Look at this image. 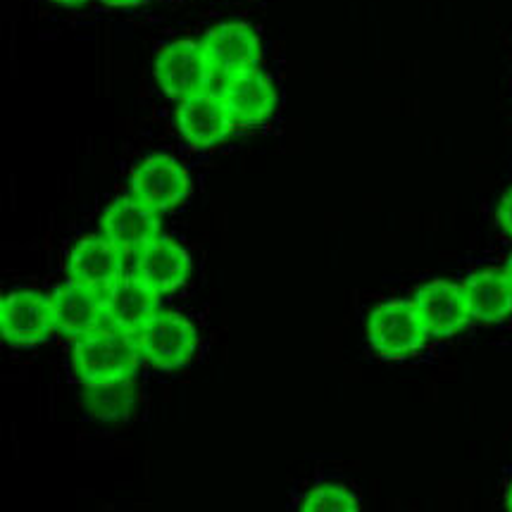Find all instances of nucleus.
<instances>
[{
  "label": "nucleus",
  "instance_id": "nucleus-23",
  "mask_svg": "<svg viewBox=\"0 0 512 512\" xmlns=\"http://www.w3.org/2000/svg\"><path fill=\"white\" fill-rule=\"evenodd\" d=\"M503 270H505V274H508V279H510V284H512V253H510L508 262H505V265H503Z\"/></svg>",
  "mask_w": 512,
  "mask_h": 512
},
{
  "label": "nucleus",
  "instance_id": "nucleus-5",
  "mask_svg": "<svg viewBox=\"0 0 512 512\" xmlns=\"http://www.w3.org/2000/svg\"><path fill=\"white\" fill-rule=\"evenodd\" d=\"M215 77L201 43L196 41H170L158 51L155 58V81L160 91L172 101H189L208 91Z\"/></svg>",
  "mask_w": 512,
  "mask_h": 512
},
{
  "label": "nucleus",
  "instance_id": "nucleus-3",
  "mask_svg": "<svg viewBox=\"0 0 512 512\" xmlns=\"http://www.w3.org/2000/svg\"><path fill=\"white\" fill-rule=\"evenodd\" d=\"M141 360L160 372H174L196 358L201 336L196 324L177 310H160L134 334Z\"/></svg>",
  "mask_w": 512,
  "mask_h": 512
},
{
  "label": "nucleus",
  "instance_id": "nucleus-17",
  "mask_svg": "<svg viewBox=\"0 0 512 512\" xmlns=\"http://www.w3.org/2000/svg\"><path fill=\"white\" fill-rule=\"evenodd\" d=\"M86 408L96 420H124L134 408L131 382L86 389Z\"/></svg>",
  "mask_w": 512,
  "mask_h": 512
},
{
  "label": "nucleus",
  "instance_id": "nucleus-10",
  "mask_svg": "<svg viewBox=\"0 0 512 512\" xmlns=\"http://www.w3.org/2000/svg\"><path fill=\"white\" fill-rule=\"evenodd\" d=\"M101 234L122 248L127 255L141 253L148 243H153L160 231V215L141 203L139 198L124 193L112 198L101 215Z\"/></svg>",
  "mask_w": 512,
  "mask_h": 512
},
{
  "label": "nucleus",
  "instance_id": "nucleus-13",
  "mask_svg": "<svg viewBox=\"0 0 512 512\" xmlns=\"http://www.w3.org/2000/svg\"><path fill=\"white\" fill-rule=\"evenodd\" d=\"M417 312L432 339H451L458 336L472 322L462 284L448 279H432L415 291Z\"/></svg>",
  "mask_w": 512,
  "mask_h": 512
},
{
  "label": "nucleus",
  "instance_id": "nucleus-2",
  "mask_svg": "<svg viewBox=\"0 0 512 512\" xmlns=\"http://www.w3.org/2000/svg\"><path fill=\"white\" fill-rule=\"evenodd\" d=\"M429 339L432 336L415 303L405 298L374 305L367 315V343L384 360H408L420 353Z\"/></svg>",
  "mask_w": 512,
  "mask_h": 512
},
{
  "label": "nucleus",
  "instance_id": "nucleus-12",
  "mask_svg": "<svg viewBox=\"0 0 512 512\" xmlns=\"http://www.w3.org/2000/svg\"><path fill=\"white\" fill-rule=\"evenodd\" d=\"M227 105L236 129H255L267 124L277 112L279 98L272 79L265 72L253 70L231 77L217 91Z\"/></svg>",
  "mask_w": 512,
  "mask_h": 512
},
{
  "label": "nucleus",
  "instance_id": "nucleus-9",
  "mask_svg": "<svg viewBox=\"0 0 512 512\" xmlns=\"http://www.w3.org/2000/svg\"><path fill=\"white\" fill-rule=\"evenodd\" d=\"M174 122H177L181 141L193 151H212L227 141L231 131L236 129L222 96L212 91L177 103Z\"/></svg>",
  "mask_w": 512,
  "mask_h": 512
},
{
  "label": "nucleus",
  "instance_id": "nucleus-15",
  "mask_svg": "<svg viewBox=\"0 0 512 512\" xmlns=\"http://www.w3.org/2000/svg\"><path fill=\"white\" fill-rule=\"evenodd\" d=\"M105 324L120 332L136 334L146 322H151L162 310L158 293L141 282L136 274H124L112 289L105 293Z\"/></svg>",
  "mask_w": 512,
  "mask_h": 512
},
{
  "label": "nucleus",
  "instance_id": "nucleus-8",
  "mask_svg": "<svg viewBox=\"0 0 512 512\" xmlns=\"http://www.w3.org/2000/svg\"><path fill=\"white\" fill-rule=\"evenodd\" d=\"M127 274V253L108 236L86 234L74 243L67 255V277L86 289L108 293Z\"/></svg>",
  "mask_w": 512,
  "mask_h": 512
},
{
  "label": "nucleus",
  "instance_id": "nucleus-4",
  "mask_svg": "<svg viewBox=\"0 0 512 512\" xmlns=\"http://www.w3.org/2000/svg\"><path fill=\"white\" fill-rule=\"evenodd\" d=\"M193 181L184 162L170 153L146 155L129 174V193L148 208L165 215L189 201Z\"/></svg>",
  "mask_w": 512,
  "mask_h": 512
},
{
  "label": "nucleus",
  "instance_id": "nucleus-18",
  "mask_svg": "<svg viewBox=\"0 0 512 512\" xmlns=\"http://www.w3.org/2000/svg\"><path fill=\"white\" fill-rule=\"evenodd\" d=\"M298 512H360V501L346 484L320 482L305 493Z\"/></svg>",
  "mask_w": 512,
  "mask_h": 512
},
{
  "label": "nucleus",
  "instance_id": "nucleus-21",
  "mask_svg": "<svg viewBox=\"0 0 512 512\" xmlns=\"http://www.w3.org/2000/svg\"><path fill=\"white\" fill-rule=\"evenodd\" d=\"M51 3L60 5V8H81V5H86L89 0H51Z\"/></svg>",
  "mask_w": 512,
  "mask_h": 512
},
{
  "label": "nucleus",
  "instance_id": "nucleus-6",
  "mask_svg": "<svg viewBox=\"0 0 512 512\" xmlns=\"http://www.w3.org/2000/svg\"><path fill=\"white\" fill-rule=\"evenodd\" d=\"M55 332L51 296L39 289H15L0 301V334L8 346L34 348Z\"/></svg>",
  "mask_w": 512,
  "mask_h": 512
},
{
  "label": "nucleus",
  "instance_id": "nucleus-16",
  "mask_svg": "<svg viewBox=\"0 0 512 512\" xmlns=\"http://www.w3.org/2000/svg\"><path fill=\"white\" fill-rule=\"evenodd\" d=\"M472 322L503 324L512 315V284L503 267H479L462 282Z\"/></svg>",
  "mask_w": 512,
  "mask_h": 512
},
{
  "label": "nucleus",
  "instance_id": "nucleus-11",
  "mask_svg": "<svg viewBox=\"0 0 512 512\" xmlns=\"http://www.w3.org/2000/svg\"><path fill=\"white\" fill-rule=\"evenodd\" d=\"M191 272L193 260L189 251L165 234L134 255V270H131V274L151 286L158 296H170V293L184 289L189 284Z\"/></svg>",
  "mask_w": 512,
  "mask_h": 512
},
{
  "label": "nucleus",
  "instance_id": "nucleus-14",
  "mask_svg": "<svg viewBox=\"0 0 512 512\" xmlns=\"http://www.w3.org/2000/svg\"><path fill=\"white\" fill-rule=\"evenodd\" d=\"M48 296H51L55 332L67 339L77 341L105 324L103 293L86 289L77 282H65L55 286Z\"/></svg>",
  "mask_w": 512,
  "mask_h": 512
},
{
  "label": "nucleus",
  "instance_id": "nucleus-22",
  "mask_svg": "<svg viewBox=\"0 0 512 512\" xmlns=\"http://www.w3.org/2000/svg\"><path fill=\"white\" fill-rule=\"evenodd\" d=\"M505 512H512V479H510L508 489H505Z\"/></svg>",
  "mask_w": 512,
  "mask_h": 512
},
{
  "label": "nucleus",
  "instance_id": "nucleus-19",
  "mask_svg": "<svg viewBox=\"0 0 512 512\" xmlns=\"http://www.w3.org/2000/svg\"><path fill=\"white\" fill-rule=\"evenodd\" d=\"M496 224H498V229L508 236V239H512V189L505 191L501 196V201H498Z\"/></svg>",
  "mask_w": 512,
  "mask_h": 512
},
{
  "label": "nucleus",
  "instance_id": "nucleus-7",
  "mask_svg": "<svg viewBox=\"0 0 512 512\" xmlns=\"http://www.w3.org/2000/svg\"><path fill=\"white\" fill-rule=\"evenodd\" d=\"M212 72L227 81L260 67L262 41L255 27L246 22H222L205 31L201 41Z\"/></svg>",
  "mask_w": 512,
  "mask_h": 512
},
{
  "label": "nucleus",
  "instance_id": "nucleus-1",
  "mask_svg": "<svg viewBox=\"0 0 512 512\" xmlns=\"http://www.w3.org/2000/svg\"><path fill=\"white\" fill-rule=\"evenodd\" d=\"M141 362L134 334L108 324L81 336L72 346V372L84 389L129 384Z\"/></svg>",
  "mask_w": 512,
  "mask_h": 512
},
{
  "label": "nucleus",
  "instance_id": "nucleus-20",
  "mask_svg": "<svg viewBox=\"0 0 512 512\" xmlns=\"http://www.w3.org/2000/svg\"><path fill=\"white\" fill-rule=\"evenodd\" d=\"M108 8H136V5L146 3V0H101Z\"/></svg>",
  "mask_w": 512,
  "mask_h": 512
}]
</instances>
